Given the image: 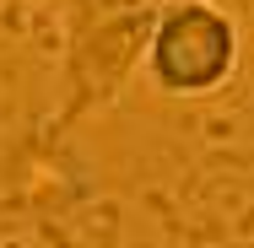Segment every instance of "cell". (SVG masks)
Wrapping results in <instances>:
<instances>
[{
    "label": "cell",
    "mask_w": 254,
    "mask_h": 248,
    "mask_svg": "<svg viewBox=\"0 0 254 248\" xmlns=\"http://www.w3.org/2000/svg\"><path fill=\"white\" fill-rule=\"evenodd\" d=\"M157 11L162 0H65L60 130L125 98L130 76L146 65Z\"/></svg>",
    "instance_id": "1"
},
{
    "label": "cell",
    "mask_w": 254,
    "mask_h": 248,
    "mask_svg": "<svg viewBox=\"0 0 254 248\" xmlns=\"http://www.w3.org/2000/svg\"><path fill=\"white\" fill-rule=\"evenodd\" d=\"M238 59H244V27L222 0H162L141 70L152 92L200 102L238 76Z\"/></svg>",
    "instance_id": "2"
}]
</instances>
